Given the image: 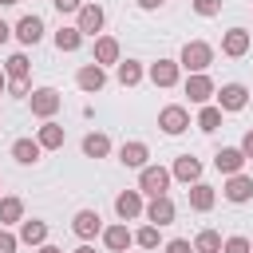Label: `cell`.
<instances>
[{"instance_id":"5b68a950","label":"cell","mask_w":253,"mask_h":253,"mask_svg":"<svg viewBox=\"0 0 253 253\" xmlns=\"http://www.w3.org/2000/svg\"><path fill=\"white\" fill-rule=\"evenodd\" d=\"M158 126H162L166 134H182V130L190 126V115H186V107H178V103L162 107V111H158Z\"/></svg>"},{"instance_id":"603a6c76","label":"cell","mask_w":253,"mask_h":253,"mask_svg":"<svg viewBox=\"0 0 253 253\" xmlns=\"http://www.w3.org/2000/svg\"><path fill=\"white\" fill-rule=\"evenodd\" d=\"M20 241L40 249V245L47 241V221H40V217H32V221H20Z\"/></svg>"},{"instance_id":"7bdbcfd3","label":"cell","mask_w":253,"mask_h":253,"mask_svg":"<svg viewBox=\"0 0 253 253\" xmlns=\"http://www.w3.org/2000/svg\"><path fill=\"white\" fill-rule=\"evenodd\" d=\"M4 91H8V75L0 71V95H4Z\"/></svg>"},{"instance_id":"cb8c5ba5","label":"cell","mask_w":253,"mask_h":253,"mask_svg":"<svg viewBox=\"0 0 253 253\" xmlns=\"http://www.w3.org/2000/svg\"><path fill=\"white\" fill-rule=\"evenodd\" d=\"M95 63H99V67L119 63V40H115V36H99V40H95Z\"/></svg>"},{"instance_id":"1f68e13d","label":"cell","mask_w":253,"mask_h":253,"mask_svg":"<svg viewBox=\"0 0 253 253\" xmlns=\"http://www.w3.org/2000/svg\"><path fill=\"white\" fill-rule=\"evenodd\" d=\"M158 241H162V237H158V225H150V221L134 233V245H142V249H158Z\"/></svg>"},{"instance_id":"277c9868","label":"cell","mask_w":253,"mask_h":253,"mask_svg":"<svg viewBox=\"0 0 253 253\" xmlns=\"http://www.w3.org/2000/svg\"><path fill=\"white\" fill-rule=\"evenodd\" d=\"M142 213H146V221H150V225H158V229H162V225H170V221H174V213H178V210H174L170 194H162V198H150V202L142 206Z\"/></svg>"},{"instance_id":"8fae6325","label":"cell","mask_w":253,"mask_h":253,"mask_svg":"<svg viewBox=\"0 0 253 253\" xmlns=\"http://www.w3.org/2000/svg\"><path fill=\"white\" fill-rule=\"evenodd\" d=\"M103 245H107L111 253H126V249L134 245V233L126 229V221H119V225H107V229H103Z\"/></svg>"},{"instance_id":"836d02e7","label":"cell","mask_w":253,"mask_h":253,"mask_svg":"<svg viewBox=\"0 0 253 253\" xmlns=\"http://www.w3.org/2000/svg\"><path fill=\"white\" fill-rule=\"evenodd\" d=\"M194 12L198 16H217L221 12V0H194Z\"/></svg>"},{"instance_id":"8992f818","label":"cell","mask_w":253,"mask_h":253,"mask_svg":"<svg viewBox=\"0 0 253 253\" xmlns=\"http://www.w3.org/2000/svg\"><path fill=\"white\" fill-rule=\"evenodd\" d=\"M79 20H75V28H79V36H95V32H103V8L99 4H83L79 12H75Z\"/></svg>"},{"instance_id":"e575fe53","label":"cell","mask_w":253,"mask_h":253,"mask_svg":"<svg viewBox=\"0 0 253 253\" xmlns=\"http://www.w3.org/2000/svg\"><path fill=\"white\" fill-rule=\"evenodd\" d=\"M16 245H20V237H16V233H8V229L0 225V253H16Z\"/></svg>"},{"instance_id":"b9f144b4","label":"cell","mask_w":253,"mask_h":253,"mask_svg":"<svg viewBox=\"0 0 253 253\" xmlns=\"http://www.w3.org/2000/svg\"><path fill=\"white\" fill-rule=\"evenodd\" d=\"M36 253H63V249H55V245H47V241H43V245H40Z\"/></svg>"},{"instance_id":"4316f807","label":"cell","mask_w":253,"mask_h":253,"mask_svg":"<svg viewBox=\"0 0 253 253\" xmlns=\"http://www.w3.org/2000/svg\"><path fill=\"white\" fill-rule=\"evenodd\" d=\"M28 71H32V63H28L24 51H16V55L4 59V75H8V79H28Z\"/></svg>"},{"instance_id":"2e32d148","label":"cell","mask_w":253,"mask_h":253,"mask_svg":"<svg viewBox=\"0 0 253 253\" xmlns=\"http://www.w3.org/2000/svg\"><path fill=\"white\" fill-rule=\"evenodd\" d=\"M12 32H16V40H20L24 47H32V43H40V36H43V20H40V16H20V24H16Z\"/></svg>"},{"instance_id":"d6986e66","label":"cell","mask_w":253,"mask_h":253,"mask_svg":"<svg viewBox=\"0 0 253 253\" xmlns=\"http://www.w3.org/2000/svg\"><path fill=\"white\" fill-rule=\"evenodd\" d=\"M233 206H241V202H249L253 198V178H245V174H233L229 182H225V190H221Z\"/></svg>"},{"instance_id":"f546056e","label":"cell","mask_w":253,"mask_h":253,"mask_svg":"<svg viewBox=\"0 0 253 253\" xmlns=\"http://www.w3.org/2000/svg\"><path fill=\"white\" fill-rule=\"evenodd\" d=\"M217 126H221V107H210V103H206V107L198 111V130H206V134H213Z\"/></svg>"},{"instance_id":"30bf717a","label":"cell","mask_w":253,"mask_h":253,"mask_svg":"<svg viewBox=\"0 0 253 253\" xmlns=\"http://www.w3.org/2000/svg\"><path fill=\"white\" fill-rule=\"evenodd\" d=\"M170 178H178V182L194 186V182H202V162H198L194 154H182V158H174V166H170Z\"/></svg>"},{"instance_id":"7402d4cb","label":"cell","mask_w":253,"mask_h":253,"mask_svg":"<svg viewBox=\"0 0 253 253\" xmlns=\"http://www.w3.org/2000/svg\"><path fill=\"white\" fill-rule=\"evenodd\" d=\"M213 202H217L213 186H206V182H194V186H190V210L206 213V210H213Z\"/></svg>"},{"instance_id":"7a4b0ae2","label":"cell","mask_w":253,"mask_h":253,"mask_svg":"<svg viewBox=\"0 0 253 253\" xmlns=\"http://www.w3.org/2000/svg\"><path fill=\"white\" fill-rule=\"evenodd\" d=\"M170 170L166 166H142L138 170V194H150V198H162L170 190Z\"/></svg>"},{"instance_id":"f35d334b","label":"cell","mask_w":253,"mask_h":253,"mask_svg":"<svg viewBox=\"0 0 253 253\" xmlns=\"http://www.w3.org/2000/svg\"><path fill=\"white\" fill-rule=\"evenodd\" d=\"M245 158H253V130H245V138H241V146H237Z\"/></svg>"},{"instance_id":"8d00e7d4","label":"cell","mask_w":253,"mask_h":253,"mask_svg":"<svg viewBox=\"0 0 253 253\" xmlns=\"http://www.w3.org/2000/svg\"><path fill=\"white\" fill-rule=\"evenodd\" d=\"M166 253H194V245L186 237H174V241H166Z\"/></svg>"},{"instance_id":"4fadbf2b","label":"cell","mask_w":253,"mask_h":253,"mask_svg":"<svg viewBox=\"0 0 253 253\" xmlns=\"http://www.w3.org/2000/svg\"><path fill=\"white\" fill-rule=\"evenodd\" d=\"M178 71H182V67H178V59H158V63H150V71H146V75H150V83H154V87H174V83H178Z\"/></svg>"},{"instance_id":"60d3db41","label":"cell","mask_w":253,"mask_h":253,"mask_svg":"<svg viewBox=\"0 0 253 253\" xmlns=\"http://www.w3.org/2000/svg\"><path fill=\"white\" fill-rule=\"evenodd\" d=\"M8 36H12V28H8V24H4V20H0V43H4V40H8Z\"/></svg>"},{"instance_id":"ffe728a7","label":"cell","mask_w":253,"mask_h":253,"mask_svg":"<svg viewBox=\"0 0 253 253\" xmlns=\"http://www.w3.org/2000/svg\"><path fill=\"white\" fill-rule=\"evenodd\" d=\"M63 138H67V130H63L59 123H51V119H47V123L40 126V134H36L40 150H59V146H63Z\"/></svg>"},{"instance_id":"ab89813d","label":"cell","mask_w":253,"mask_h":253,"mask_svg":"<svg viewBox=\"0 0 253 253\" xmlns=\"http://www.w3.org/2000/svg\"><path fill=\"white\" fill-rule=\"evenodd\" d=\"M166 0H138V8H146V12H154V8H162Z\"/></svg>"},{"instance_id":"f1b7e54d","label":"cell","mask_w":253,"mask_h":253,"mask_svg":"<svg viewBox=\"0 0 253 253\" xmlns=\"http://www.w3.org/2000/svg\"><path fill=\"white\" fill-rule=\"evenodd\" d=\"M142 79V63L138 59H119V83L123 87H134Z\"/></svg>"},{"instance_id":"3957f363","label":"cell","mask_w":253,"mask_h":253,"mask_svg":"<svg viewBox=\"0 0 253 253\" xmlns=\"http://www.w3.org/2000/svg\"><path fill=\"white\" fill-rule=\"evenodd\" d=\"M28 103H32V115L47 123V119H51V115L63 107V95H59L55 87H36V91L28 95Z\"/></svg>"},{"instance_id":"83f0119b","label":"cell","mask_w":253,"mask_h":253,"mask_svg":"<svg viewBox=\"0 0 253 253\" xmlns=\"http://www.w3.org/2000/svg\"><path fill=\"white\" fill-rule=\"evenodd\" d=\"M194 253H221V233L217 229H202L194 237Z\"/></svg>"},{"instance_id":"52a82bcc","label":"cell","mask_w":253,"mask_h":253,"mask_svg":"<svg viewBox=\"0 0 253 253\" xmlns=\"http://www.w3.org/2000/svg\"><path fill=\"white\" fill-rule=\"evenodd\" d=\"M75 83H79V91L95 95V91H103V87H107V71H103L99 63H83V67H79V75H75Z\"/></svg>"},{"instance_id":"44dd1931","label":"cell","mask_w":253,"mask_h":253,"mask_svg":"<svg viewBox=\"0 0 253 253\" xmlns=\"http://www.w3.org/2000/svg\"><path fill=\"white\" fill-rule=\"evenodd\" d=\"M40 154H43V150H40V142H36V138H16V142H12V158H16L20 166L40 162Z\"/></svg>"},{"instance_id":"9a60e30c","label":"cell","mask_w":253,"mask_h":253,"mask_svg":"<svg viewBox=\"0 0 253 253\" xmlns=\"http://www.w3.org/2000/svg\"><path fill=\"white\" fill-rule=\"evenodd\" d=\"M71 229H75V237H95V233H103V217L95 213V210H79L75 217H71Z\"/></svg>"},{"instance_id":"6da1fadb","label":"cell","mask_w":253,"mask_h":253,"mask_svg":"<svg viewBox=\"0 0 253 253\" xmlns=\"http://www.w3.org/2000/svg\"><path fill=\"white\" fill-rule=\"evenodd\" d=\"M210 63H213V47H210L206 40H190V43L182 47V55H178V67H186L190 75H202Z\"/></svg>"},{"instance_id":"5bb4252c","label":"cell","mask_w":253,"mask_h":253,"mask_svg":"<svg viewBox=\"0 0 253 253\" xmlns=\"http://www.w3.org/2000/svg\"><path fill=\"white\" fill-rule=\"evenodd\" d=\"M245 162H249V158H245L237 146H221V150L213 154V166H217L221 174H229V178H233V174H241V166H245Z\"/></svg>"},{"instance_id":"d590c367","label":"cell","mask_w":253,"mask_h":253,"mask_svg":"<svg viewBox=\"0 0 253 253\" xmlns=\"http://www.w3.org/2000/svg\"><path fill=\"white\" fill-rule=\"evenodd\" d=\"M28 91H32V83H28V79H8V95H16V99H24Z\"/></svg>"},{"instance_id":"ba28073f","label":"cell","mask_w":253,"mask_h":253,"mask_svg":"<svg viewBox=\"0 0 253 253\" xmlns=\"http://www.w3.org/2000/svg\"><path fill=\"white\" fill-rule=\"evenodd\" d=\"M213 91H217V87H213V79H210L206 71L186 79V95H190V103H198V107H206V103L213 99Z\"/></svg>"},{"instance_id":"ac0fdd59","label":"cell","mask_w":253,"mask_h":253,"mask_svg":"<svg viewBox=\"0 0 253 253\" xmlns=\"http://www.w3.org/2000/svg\"><path fill=\"white\" fill-rule=\"evenodd\" d=\"M115 213H119V221L138 217V213H142V194H138V190H123V194L115 198Z\"/></svg>"},{"instance_id":"4dcf8cb0","label":"cell","mask_w":253,"mask_h":253,"mask_svg":"<svg viewBox=\"0 0 253 253\" xmlns=\"http://www.w3.org/2000/svg\"><path fill=\"white\" fill-rule=\"evenodd\" d=\"M79 43H83L79 28H59V32H55V47H59V51H79Z\"/></svg>"},{"instance_id":"7c38bea8","label":"cell","mask_w":253,"mask_h":253,"mask_svg":"<svg viewBox=\"0 0 253 253\" xmlns=\"http://www.w3.org/2000/svg\"><path fill=\"white\" fill-rule=\"evenodd\" d=\"M249 43H253V40H249L245 28H229V32L221 36V51H225L229 59H241V55L249 51Z\"/></svg>"},{"instance_id":"484cf974","label":"cell","mask_w":253,"mask_h":253,"mask_svg":"<svg viewBox=\"0 0 253 253\" xmlns=\"http://www.w3.org/2000/svg\"><path fill=\"white\" fill-rule=\"evenodd\" d=\"M24 221V202L20 198H0V225H16Z\"/></svg>"},{"instance_id":"e0dca14e","label":"cell","mask_w":253,"mask_h":253,"mask_svg":"<svg viewBox=\"0 0 253 253\" xmlns=\"http://www.w3.org/2000/svg\"><path fill=\"white\" fill-rule=\"evenodd\" d=\"M146 158H150L146 142H123V146H119V162H123L126 170H142Z\"/></svg>"},{"instance_id":"9c48e42d","label":"cell","mask_w":253,"mask_h":253,"mask_svg":"<svg viewBox=\"0 0 253 253\" xmlns=\"http://www.w3.org/2000/svg\"><path fill=\"white\" fill-rule=\"evenodd\" d=\"M217 95V107L221 111H241L245 103H249V91H245V83H225L221 91H213Z\"/></svg>"},{"instance_id":"d6a6232c","label":"cell","mask_w":253,"mask_h":253,"mask_svg":"<svg viewBox=\"0 0 253 253\" xmlns=\"http://www.w3.org/2000/svg\"><path fill=\"white\" fill-rule=\"evenodd\" d=\"M221 253H253V245L245 237H225L221 241Z\"/></svg>"},{"instance_id":"d4e9b609","label":"cell","mask_w":253,"mask_h":253,"mask_svg":"<svg viewBox=\"0 0 253 253\" xmlns=\"http://www.w3.org/2000/svg\"><path fill=\"white\" fill-rule=\"evenodd\" d=\"M83 154H87V158H107V154H111V138H107L103 130H91V134L83 138Z\"/></svg>"},{"instance_id":"f6af8a7d","label":"cell","mask_w":253,"mask_h":253,"mask_svg":"<svg viewBox=\"0 0 253 253\" xmlns=\"http://www.w3.org/2000/svg\"><path fill=\"white\" fill-rule=\"evenodd\" d=\"M0 4H20V0H0Z\"/></svg>"},{"instance_id":"ee69618b","label":"cell","mask_w":253,"mask_h":253,"mask_svg":"<svg viewBox=\"0 0 253 253\" xmlns=\"http://www.w3.org/2000/svg\"><path fill=\"white\" fill-rule=\"evenodd\" d=\"M71 253H95V249H91V245H79V249H71Z\"/></svg>"},{"instance_id":"74e56055","label":"cell","mask_w":253,"mask_h":253,"mask_svg":"<svg viewBox=\"0 0 253 253\" xmlns=\"http://www.w3.org/2000/svg\"><path fill=\"white\" fill-rule=\"evenodd\" d=\"M51 4H55L59 12H79V8H83V0H51Z\"/></svg>"}]
</instances>
